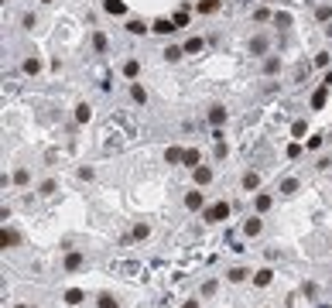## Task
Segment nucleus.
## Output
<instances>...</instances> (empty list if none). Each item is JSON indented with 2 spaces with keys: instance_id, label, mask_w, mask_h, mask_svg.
Instances as JSON below:
<instances>
[{
  "instance_id": "obj_8",
  "label": "nucleus",
  "mask_w": 332,
  "mask_h": 308,
  "mask_svg": "<svg viewBox=\"0 0 332 308\" xmlns=\"http://www.w3.org/2000/svg\"><path fill=\"white\" fill-rule=\"evenodd\" d=\"M185 209H202V192H199V188L185 195Z\"/></svg>"
},
{
  "instance_id": "obj_15",
  "label": "nucleus",
  "mask_w": 332,
  "mask_h": 308,
  "mask_svg": "<svg viewBox=\"0 0 332 308\" xmlns=\"http://www.w3.org/2000/svg\"><path fill=\"white\" fill-rule=\"evenodd\" d=\"M182 164H189V168H199V151H196V148H189V151H185V157H182Z\"/></svg>"
},
{
  "instance_id": "obj_5",
  "label": "nucleus",
  "mask_w": 332,
  "mask_h": 308,
  "mask_svg": "<svg viewBox=\"0 0 332 308\" xmlns=\"http://www.w3.org/2000/svg\"><path fill=\"white\" fill-rule=\"evenodd\" d=\"M192 175H196V185H209V182H212V171H209L205 164H199V168H192Z\"/></svg>"
},
{
  "instance_id": "obj_34",
  "label": "nucleus",
  "mask_w": 332,
  "mask_h": 308,
  "mask_svg": "<svg viewBox=\"0 0 332 308\" xmlns=\"http://www.w3.org/2000/svg\"><path fill=\"white\" fill-rule=\"evenodd\" d=\"M93 45H96V48L103 52V48H106V38H103V34H93Z\"/></svg>"
},
{
  "instance_id": "obj_14",
  "label": "nucleus",
  "mask_w": 332,
  "mask_h": 308,
  "mask_svg": "<svg viewBox=\"0 0 332 308\" xmlns=\"http://www.w3.org/2000/svg\"><path fill=\"white\" fill-rule=\"evenodd\" d=\"M182 55H185V48H178V45H168V48H165V59H168V62H178Z\"/></svg>"
},
{
  "instance_id": "obj_29",
  "label": "nucleus",
  "mask_w": 332,
  "mask_h": 308,
  "mask_svg": "<svg viewBox=\"0 0 332 308\" xmlns=\"http://www.w3.org/2000/svg\"><path fill=\"white\" fill-rule=\"evenodd\" d=\"M147 233H151V226H147V223H137V226H133V236H137V240H144Z\"/></svg>"
},
{
  "instance_id": "obj_32",
  "label": "nucleus",
  "mask_w": 332,
  "mask_h": 308,
  "mask_svg": "<svg viewBox=\"0 0 332 308\" xmlns=\"http://www.w3.org/2000/svg\"><path fill=\"white\" fill-rule=\"evenodd\" d=\"M277 65H281L277 59H267V62H264V72H277Z\"/></svg>"
},
{
  "instance_id": "obj_11",
  "label": "nucleus",
  "mask_w": 332,
  "mask_h": 308,
  "mask_svg": "<svg viewBox=\"0 0 332 308\" xmlns=\"http://www.w3.org/2000/svg\"><path fill=\"white\" fill-rule=\"evenodd\" d=\"M250 52H254V55H264V52H267V38H264V34H257V38L250 41Z\"/></svg>"
},
{
  "instance_id": "obj_23",
  "label": "nucleus",
  "mask_w": 332,
  "mask_h": 308,
  "mask_svg": "<svg viewBox=\"0 0 332 308\" xmlns=\"http://www.w3.org/2000/svg\"><path fill=\"white\" fill-rule=\"evenodd\" d=\"M66 302H68V305H79V302H82V291H79V288H68V291H66Z\"/></svg>"
},
{
  "instance_id": "obj_37",
  "label": "nucleus",
  "mask_w": 332,
  "mask_h": 308,
  "mask_svg": "<svg viewBox=\"0 0 332 308\" xmlns=\"http://www.w3.org/2000/svg\"><path fill=\"white\" fill-rule=\"evenodd\" d=\"M332 17V7H319V21H329Z\"/></svg>"
},
{
  "instance_id": "obj_39",
  "label": "nucleus",
  "mask_w": 332,
  "mask_h": 308,
  "mask_svg": "<svg viewBox=\"0 0 332 308\" xmlns=\"http://www.w3.org/2000/svg\"><path fill=\"white\" fill-rule=\"evenodd\" d=\"M326 89H332V72H326Z\"/></svg>"
},
{
  "instance_id": "obj_20",
  "label": "nucleus",
  "mask_w": 332,
  "mask_h": 308,
  "mask_svg": "<svg viewBox=\"0 0 332 308\" xmlns=\"http://www.w3.org/2000/svg\"><path fill=\"white\" fill-rule=\"evenodd\" d=\"M24 72H28V76H38V72H41V62H38V59H28V62H24Z\"/></svg>"
},
{
  "instance_id": "obj_13",
  "label": "nucleus",
  "mask_w": 332,
  "mask_h": 308,
  "mask_svg": "<svg viewBox=\"0 0 332 308\" xmlns=\"http://www.w3.org/2000/svg\"><path fill=\"white\" fill-rule=\"evenodd\" d=\"M182 157H185V151H182V148H168V151H165V161H168V164H178Z\"/></svg>"
},
{
  "instance_id": "obj_27",
  "label": "nucleus",
  "mask_w": 332,
  "mask_h": 308,
  "mask_svg": "<svg viewBox=\"0 0 332 308\" xmlns=\"http://www.w3.org/2000/svg\"><path fill=\"white\" fill-rule=\"evenodd\" d=\"M185 52H189V55H192V52H202V38H189V41H185Z\"/></svg>"
},
{
  "instance_id": "obj_16",
  "label": "nucleus",
  "mask_w": 332,
  "mask_h": 308,
  "mask_svg": "<svg viewBox=\"0 0 332 308\" xmlns=\"http://www.w3.org/2000/svg\"><path fill=\"white\" fill-rule=\"evenodd\" d=\"M82 267V253H68L66 257V271H79Z\"/></svg>"
},
{
  "instance_id": "obj_9",
  "label": "nucleus",
  "mask_w": 332,
  "mask_h": 308,
  "mask_svg": "<svg viewBox=\"0 0 332 308\" xmlns=\"http://www.w3.org/2000/svg\"><path fill=\"white\" fill-rule=\"evenodd\" d=\"M326 99H329V92H326V89H315V92H312V110H322Z\"/></svg>"
},
{
  "instance_id": "obj_22",
  "label": "nucleus",
  "mask_w": 332,
  "mask_h": 308,
  "mask_svg": "<svg viewBox=\"0 0 332 308\" xmlns=\"http://www.w3.org/2000/svg\"><path fill=\"white\" fill-rule=\"evenodd\" d=\"M137 72H140V62H133V59H131V62L124 65V76H127V79H137Z\"/></svg>"
},
{
  "instance_id": "obj_35",
  "label": "nucleus",
  "mask_w": 332,
  "mask_h": 308,
  "mask_svg": "<svg viewBox=\"0 0 332 308\" xmlns=\"http://www.w3.org/2000/svg\"><path fill=\"white\" fill-rule=\"evenodd\" d=\"M315 65H329V52H319V55H315Z\"/></svg>"
},
{
  "instance_id": "obj_4",
  "label": "nucleus",
  "mask_w": 332,
  "mask_h": 308,
  "mask_svg": "<svg viewBox=\"0 0 332 308\" xmlns=\"http://www.w3.org/2000/svg\"><path fill=\"white\" fill-rule=\"evenodd\" d=\"M209 123H212V127H223V123H226V110H223V106H209Z\"/></svg>"
},
{
  "instance_id": "obj_17",
  "label": "nucleus",
  "mask_w": 332,
  "mask_h": 308,
  "mask_svg": "<svg viewBox=\"0 0 332 308\" xmlns=\"http://www.w3.org/2000/svg\"><path fill=\"white\" fill-rule=\"evenodd\" d=\"M219 10V0H199V14H216Z\"/></svg>"
},
{
  "instance_id": "obj_2",
  "label": "nucleus",
  "mask_w": 332,
  "mask_h": 308,
  "mask_svg": "<svg viewBox=\"0 0 332 308\" xmlns=\"http://www.w3.org/2000/svg\"><path fill=\"white\" fill-rule=\"evenodd\" d=\"M17 243H21V236H17L14 230H7V226H3V233H0V246H3V250H10V246H17Z\"/></svg>"
},
{
  "instance_id": "obj_43",
  "label": "nucleus",
  "mask_w": 332,
  "mask_h": 308,
  "mask_svg": "<svg viewBox=\"0 0 332 308\" xmlns=\"http://www.w3.org/2000/svg\"><path fill=\"white\" fill-rule=\"evenodd\" d=\"M17 308H28V305H17Z\"/></svg>"
},
{
  "instance_id": "obj_41",
  "label": "nucleus",
  "mask_w": 332,
  "mask_h": 308,
  "mask_svg": "<svg viewBox=\"0 0 332 308\" xmlns=\"http://www.w3.org/2000/svg\"><path fill=\"white\" fill-rule=\"evenodd\" d=\"M326 34H329V38H332V24H326Z\"/></svg>"
},
{
  "instance_id": "obj_12",
  "label": "nucleus",
  "mask_w": 332,
  "mask_h": 308,
  "mask_svg": "<svg viewBox=\"0 0 332 308\" xmlns=\"http://www.w3.org/2000/svg\"><path fill=\"white\" fill-rule=\"evenodd\" d=\"M270 277H274V271H270V267H264V271H257V274H254V284H261V288H264V284H270Z\"/></svg>"
},
{
  "instance_id": "obj_28",
  "label": "nucleus",
  "mask_w": 332,
  "mask_h": 308,
  "mask_svg": "<svg viewBox=\"0 0 332 308\" xmlns=\"http://www.w3.org/2000/svg\"><path fill=\"white\" fill-rule=\"evenodd\" d=\"M14 182H17V185H28V182H31V175H28L24 168H17V171H14Z\"/></svg>"
},
{
  "instance_id": "obj_10",
  "label": "nucleus",
  "mask_w": 332,
  "mask_h": 308,
  "mask_svg": "<svg viewBox=\"0 0 332 308\" xmlns=\"http://www.w3.org/2000/svg\"><path fill=\"white\" fill-rule=\"evenodd\" d=\"M257 185H261V175H257V171H247V175H243V188H247V192H254Z\"/></svg>"
},
{
  "instance_id": "obj_18",
  "label": "nucleus",
  "mask_w": 332,
  "mask_h": 308,
  "mask_svg": "<svg viewBox=\"0 0 332 308\" xmlns=\"http://www.w3.org/2000/svg\"><path fill=\"white\" fill-rule=\"evenodd\" d=\"M261 230H264V223H261V219H247V226H243V233H247V236H257Z\"/></svg>"
},
{
  "instance_id": "obj_1",
  "label": "nucleus",
  "mask_w": 332,
  "mask_h": 308,
  "mask_svg": "<svg viewBox=\"0 0 332 308\" xmlns=\"http://www.w3.org/2000/svg\"><path fill=\"white\" fill-rule=\"evenodd\" d=\"M205 219H209V223H223V219H230V202H216V206H209V209H205Z\"/></svg>"
},
{
  "instance_id": "obj_33",
  "label": "nucleus",
  "mask_w": 332,
  "mask_h": 308,
  "mask_svg": "<svg viewBox=\"0 0 332 308\" xmlns=\"http://www.w3.org/2000/svg\"><path fill=\"white\" fill-rule=\"evenodd\" d=\"M274 21H277V24H281V28H288V24H291V14H277V17H274Z\"/></svg>"
},
{
  "instance_id": "obj_3",
  "label": "nucleus",
  "mask_w": 332,
  "mask_h": 308,
  "mask_svg": "<svg viewBox=\"0 0 332 308\" xmlns=\"http://www.w3.org/2000/svg\"><path fill=\"white\" fill-rule=\"evenodd\" d=\"M151 31H154V34H171V31H175V21H168V17H158Z\"/></svg>"
},
{
  "instance_id": "obj_6",
  "label": "nucleus",
  "mask_w": 332,
  "mask_h": 308,
  "mask_svg": "<svg viewBox=\"0 0 332 308\" xmlns=\"http://www.w3.org/2000/svg\"><path fill=\"white\" fill-rule=\"evenodd\" d=\"M103 7H106V14H117V17L127 14V3H124V0H103Z\"/></svg>"
},
{
  "instance_id": "obj_7",
  "label": "nucleus",
  "mask_w": 332,
  "mask_h": 308,
  "mask_svg": "<svg viewBox=\"0 0 332 308\" xmlns=\"http://www.w3.org/2000/svg\"><path fill=\"white\" fill-rule=\"evenodd\" d=\"M89 117H93L89 103H79V106H75V123H89Z\"/></svg>"
},
{
  "instance_id": "obj_30",
  "label": "nucleus",
  "mask_w": 332,
  "mask_h": 308,
  "mask_svg": "<svg viewBox=\"0 0 332 308\" xmlns=\"http://www.w3.org/2000/svg\"><path fill=\"white\" fill-rule=\"evenodd\" d=\"M171 21H175V28H185V24H189V14H185V10H178Z\"/></svg>"
},
{
  "instance_id": "obj_19",
  "label": "nucleus",
  "mask_w": 332,
  "mask_h": 308,
  "mask_svg": "<svg viewBox=\"0 0 332 308\" xmlns=\"http://www.w3.org/2000/svg\"><path fill=\"white\" fill-rule=\"evenodd\" d=\"M131 96H133V103H147V92H144V86H137V82L131 86Z\"/></svg>"
},
{
  "instance_id": "obj_40",
  "label": "nucleus",
  "mask_w": 332,
  "mask_h": 308,
  "mask_svg": "<svg viewBox=\"0 0 332 308\" xmlns=\"http://www.w3.org/2000/svg\"><path fill=\"white\" fill-rule=\"evenodd\" d=\"M182 308H199V302H185V305H182Z\"/></svg>"
},
{
  "instance_id": "obj_31",
  "label": "nucleus",
  "mask_w": 332,
  "mask_h": 308,
  "mask_svg": "<svg viewBox=\"0 0 332 308\" xmlns=\"http://www.w3.org/2000/svg\"><path fill=\"white\" fill-rule=\"evenodd\" d=\"M127 31H131V34H144V31H147V28H144V24H140V21H131V24H127Z\"/></svg>"
},
{
  "instance_id": "obj_26",
  "label": "nucleus",
  "mask_w": 332,
  "mask_h": 308,
  "mask_svg": "<svg viewBox=\"0 0 332 308\" xmlns=\"http://www.w3.org/2000/svg\"><path fill=\"white\" fill-rule=\"evenodd\" d=\"M226 277H230V281H233V284H240V281H243V277H247V271H243V267H233V271H230V274H226Z\"/></svg>"
},
{
  "instance_id": "obj_38",
  "label": "nucleus",
  "mask_w": 332,
  "mask_h": 308,
  "mask_svg": "<svg viewBox=\"0 0 332 308\" xmlns=\"http://www.w3.org/2000/svg\"><path fill=\"white\" fill-rule=\"evenodd\" d=\"M301 154V144H288V157H298Z\"/></svg>"
},
{
  "instance_id": "obj_36",
  "label": "nucleus",
  "mask_w": 332,
  "mask_h": 308,
  "mask_svg": "<svg viewBox=\"0 0 332 308\" xmlns=\"http://www.w3.org/2000/svg\"><path fill=\"white\" fill-rule=\"evenodd\" d=\"M291 134H295V137H301V134H305V120H298V123L291 127Z\"/></svg>"
},
{
  "instance_id": "obj_42",
  "label": "nucleus",
  "mask_w": 332,
  "mask_h": 308,
  "mask_svg": "<svg viewBox=\"0 0 332 308\" xmlns=\"http://www.w3.org/2000/svg\"><path fill=\"white\" fill-rule=\"evenodd\" d=\"M41 3H52V0H41Z\"/></svg>"
},
{
  "instance_id": "obj_25",
  "label": "nucleus",
  "mask_w": 332,
  "mask_h": 308,
  "mask_svg": "<svg viewBox=\"0 0 332 308\" xmlns=\"http://www.w3.org/2000/svg\"><path fill=\"white\" fill-rule=\"evenodd\" d=\"M100 308H120V302L113 295H100Z\"/></svg>"
},
{
  "instance_id": "obj_21",
  "label": "nucleus",
  "mask_w": 332,
  "mask_h": 308,
  "mask_svg": "<svg viewBox=\"0 0 332 308\" xmlns=\"http://www.w3.org/2000/svg\"><path fill=\"white\" fill-rule=\"evenodd\" d=\"M281 192H284V195H295V192H298V182H295V178H284V182H281Z\"/></svg>"
},
{
  "instance_id": "obj_24",
  "label": "nucleus",
  "mask_w": 332,
  "mask_h": 308,
  "mask_svg": "<svg viewBox=\"0 0 332 308\" xmlns=\"http://www.w3.org/2000/svg\"><path fill=\"white\" fill-rule=\"evenodd\" d=\"M254 206H257V213H267V209H270V195H264V192H261Z\"/></svg>"
}]
</instances>
